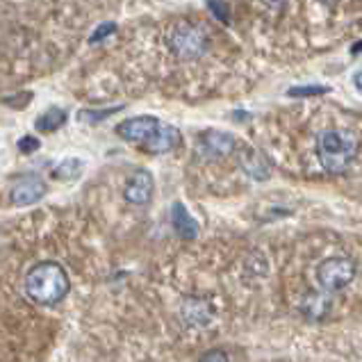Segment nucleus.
Segmentation results:
<instances>
[{
    "label": "nucleus",
    "instance_id": "13",
    "mask_svg": "<svg viewBox=\"0 0 362 362\" xmlns=\"http://www.w3.org/2000/svg\"><path fill=\"white\" fill-rule=\"evenodd\" d=\"M66 119H69V114H66L64 110H49V112H44L39 119L34 121V128L39 130V132H55L57 128H62Z\"/></svg>",
    "mask_w": 362,
    "mask_h": 362
},
{
    "label": "nucleus",
    "instance_id": "15",
    "mask_svg": "<svg viewBox=\"0 0 362 362\" xmlns=\"http://www.w3.org/2000/svg\"><path fill=\"white\" fill-rule=\"evenodd\" d=\"M330 87H323V84H306V87H292L287 91V96L292 98H312V96H323L328 93Z\"/></svg>",
    "mask_w": 362,
    "mask_h": 362
},
{
    "label": "nucleus",
    "instance_id": "12",
    "mask_svg": "<svg viewBox=\"0 0 362 362\" xmlns=\"http://www.w3.org/2000/svg\"><path fill=\"white\" fill-rule=\"evenodd\" d=\"M187 306L194 308V312L183 308V314H185V319H187L189 323H194V326H205V323H209V319H212V308H209L205 301L187 299Z\"/></svg>",
    "mask_w": 362,
    "mask_h": 362
},
{
    "label": "nucleus",
    "instance_id": "7",
    "mask_svg": "<svg viewBox=\"0 0 362 362\" xmlns=\"http://www.w3.org/2000/svg\"><path fill=\"white\" fill-rule=\"evenodd\" d=\"M46 192H49V187H46L44 180H39L37 176H25L12 187L9 201L16 207H27V205H34L37 201H41Z\"/></svg>",
    "mask_w": 362,
    "mask_h": 362
},
{
    "label": "nucleus",
    "instance_id": "5",
    "mask_svg": "<svg viewBox=\"0 0 362 362\" xmlns=\"http://www.w3.org/2000/svg\"><path fill=\"white\" fill-rule=\"evenodd\" d=\"M235 148H237V144H235L233 135L219 132V130H207L201 135V139H198L196 153L203 160H221V157L231 155Z\"/></svg>",
    "mask_w": 362,
    "mask_h": 362
},
{
    "label": "nucleus",
    "instance_id": "3",
    "mask_svg": "<svg viewBox=\"0 0 362 362\" xmlns=\"http://www.w3.org/2000/svg\"><path fill=\"white\" fill-rule=\"evenodd\" d=\"M169 49L178 60H201L209 51V37L201 25L180 23L169 34Z\"/></svg>",
    "mask_w": 362,
    "mask_h": 362
},
{
    "label": "nucleus",
    "instance_id": "9",
    "mask_svg": "<svg viewBox=\"0 0 362 362\" xmlns=\"http://www.w3.org/2000/svg\"><path fill=\"white\" fill-rule=\"evenodd\" d=\"M153 187H155L153 176H150L146 169H137L126 183L123 196H126V201L132 205H146L150 201V196H153Z\"/></svg>",
    "mask_w": 362,
    "mask_h": 362
},
{
    "label": "nucleus",
    "instance_id": "2",
    "mask_svg": "<svg viewBox=\"0 0 362 362\" xmlns=\"http://www.w3.org/2000/svg\"><path fill=\"white\" fill-rule=\"evenodd\" d=\"M317 155L323 171L328 174H344L358 155V139L347 130H323L317 137Z\"/></svg>",
    "mask_w": 362,
    "mask_h": 362
},
{
    "label": "nucleus",
    "instance_id": "4",
    "mask_svg": "<svg viewBox=\"0 0 362 362\" xmlns=\"http://www.w3.org/2000/svg\"><path fill=\"white\" fill-rule=\"evenodd\" d=\"M356 278V264L349 258H328L317 266V283L328 292H340Z\"/></svg>",
    "mask_w": 362,
    "mask_h": 362
},
{
    "label": "nucleus",
    "instance_id": "11",
    "mask_svg": "<svg viewBox=\"0 0 362 362\" xmlns=\"http://www.w3.org/2000/svg\"><path fill=\"white\" fill-rule=\"evenodd\" d=\"M171 224H174L176 233L183 237V240H196L198 224H196V219L187 212V207L183 203L171 205Z\"/></svg>",
    "mask_w": 362,
    "mask_h": 362
},
{
    "label": "nucleus",
    "instance_id": "18",
    "mask_svg": "<svg viewBox=\"0 0 362 362\" xmlns=\"http://www.w3.org/2000/svg\"><path fill=\"white\" fill-rule=\"evenodd\" d=\"M207 3H209V12H212L219 21L228 23V18H231V16H228V7H226L224 0H207Z\"/></svg>",
    "mask_w": 362,
    "mask_h": 362
},
{
    "label": "nucleus",
    "instance_id": "19",
    "mask_svg": "<svg viewBox=\"0 0 362 362\" xmlns=\"http://www.w3.org/2000/svg\"><path fill=\"white\" fill-rule=\"evenodd\" d=\"M39 139L37 137H21L18 139V150H21V153H25V155H30V153H34V150H39Z\"/></svg>",
    "mask_w": 362,
    "mask_h": 362
},
{
    "label": "nucleus",
    "instance_id": "8",
    "mask_svg": "<svg viewBox=\"0 0 362 362\" xmlns=\"http://www.w3.org/2000/svg\"><path fill=\"white\" fill-rule=\"evenodd\" d=\"M160 126V121L155 117H132L121 121L117 126V135L132 144H144V141L153 135L155 128Z\"/></svg>",
    "mask_w": 362,
    "mask_h": 362
},
{
    "label": "nucleus",
    "instance_id": "20",
    "mask_svg": "<svg viewBox=\"0 0 362 362\" xmlns=\"http://www.w3.org/2000/svg\"><path fill=\"white\" fill-rule=\"evenodd\" d=\"M198 362H231L226 356V351L221 349H212V351H207V354H203V358L198 360Z\"/></svg>",
    "mask_w": 362,
    "mask_h": 362
},
{
    "label": "nucleus",
    "instance_id": "14",
    "mask_svg": "<svg viewBox=\"0 0 362 362\" xmlns=\"http://www.w3.org/2000/svg\"><path fill=\"white\" fill-rule=\"evenodd\" d=\"M80 171H82V162L75 160V157H69V160H64L55 167L53 178H57V180H75L80 176Z\"/></svg>",
    "mask_w": 362,
    "mask_h": 362
},
{
    "label": "nucleus",
    "instance_id": "17",
    "mask_svg": "<svg viewBox=\"0 0 362 362\" xmlns=\"http://www.w3.org/2000/svg\"><path fill=\"white\" fill-rule=\"evenodd\" d=\"M117 32V23H112V21H108V23H101L96 30L91 32V37H89V41L91 44H101L103 39H108L110 34H114Z\"/></svg>",
    "mask_w": 362,
    "mask_h": 362
},
{
    "label": "nucleus",
    "instance_id": "1",
    "mask_svg": "<svg viewBox=\"0 0 362 362\" xmlns=\"http://www.w3.org/2000/svg\"><path fill=\"white\" fill-rule=\"evenodd\" d=\"M71 292V280L57 262H39L25 276V294L39 306H55Z\"/></svg>",
    "mask_w": 362,
    "mask_h": 362
},
{
    "label": "nucleus",
    "instance_id": "6",
    "mask_svg": "<svg viewBox=\"0 0 362 362\" xmlns=\"http://www.w3.org/2000/svg\"><path fill=\"white\" fill-rule=\"evenodd\" d=\"M237 162H240V167L246 176L251 180H258V183H264V180H269L273 169H271V162L264 157L262 150L253 148V146H242L237 150Z\"/></svg>",
    "mask_w": 362,
    "mask_h": 362
},
{
    "label": "nucleus",
    "instance_id": "16",
    "mask_svg": "<svg viewBox=\"0 0 362 362\" xmlns=\"http://www.w3.org/2000/svg\"><path fill=\"white\" fill-rule=\"evenodd\" d=\"M121 110H123V105H114V108H105V110H82L78 114V119L84 121V123H98L103 119H108L110 114L121 112Z\"/></svg>",
    "mask_w": 362,
    "mask_h": 362
},
{
    "label": "nucleus",
    "instance_id": "21",
    "mask_svg": "<svg viewBox=\"0 0 362 362\" xmlns=\"http://www.w3.org/2000/svg\"><path fill=\"white\" fill-rule=\"evenodd\" d=\"M319 3H323V5H335L337 0H319Z\"/></svg>",
    "mask_w": 362,
    "mask_h": 362
},
{
    "label": "nucleus",
    "instance_id": "10",
    "mask_svg": "<svg viewBox=\"0 0 362 362\" xmlns=\"http://www.w3.org/2000/svg\"><path fill=\"white\" fill-rule=\"evenodd\" d=\"M180 130L174 128V126H160L155 128V132L150 135L146 141H144V146L148 153H155V155H162V153H171L174 148L180 146Z\"/></svg>",
    "mask_w": 362,
    "mask_h": 362
}]
</instances>
